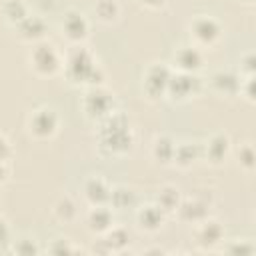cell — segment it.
I'll return each mask as SVG.
<instances>
[{
	"mask_svg": "<svg viewBox=\"0 0 256 256\" xmlns=\"http://www.w3.org/2000/svg\"><path fill=\"white\" fill-rule=\"evenodd\" d=\"M32 60H34V66L38 70H42V72H52L56 68V64H58V58H56L52 46H38L34 50V58Z\"/></svg>",
	"mask_w": 256,
	"mask_h": 256,
	"instance_id": "6da1fadb",
	"label": "cell"
},
{
	"mask_svg": "<svg viewBox=\"0 0 256 256\" xmlns=\"http://www.w3.org/2000/svg\"><path fill=\"white\" fill-rule=\"evenodd\" d=\"M30 126H32V130H34L36 134L46 136V134H50V132L54 130V126H56V116H54L50 110H38V112L34 114Z\"/></svg>",
	"mask_w": 256,
	"mask_h": 256,
	"instance_id": "7a4b0ae2",
	"label": "cell"
},
{
	"mask_svg": "<svg viewBox=\"0 0 256 256\" xmlns=\"http://www.w3.org/2000/svg\"><path fill=\"white\" fill-rule=\"evenodd\" d=\"M66 30H68V36H72V38L84 36V32H86V22H84L82 14L70 12V14L66 16Z\"/></svg>",
	"mask_w": 256,
	"mask_h": 256,
	"instance_id": "3957f363",
	"label": "cell"
},
{
	"mask_svg": "<svg viewBox=\"0 0 256 256\" xmlns=\"http://www.w3.org/2000/svg\"><path fill=\"white\" fill-rule=\"evenodd\" d=\"M140 222H142V226H146V228H156L160 222H162V212H160V208H156V206H148V208H144L142 212H140Z\"/></svg>",
	"mask_w": 256,
	"mask_h": 256,
	"instance_id": "277c9868",
	"label": "cell"
},
{
	"mask_svg": "<svg viewBox=\"0 0 256 256\" xmlns=\"http://www.w3.org/2000/svg\"><path fill=\"white\" fill-rule=\"evenodd\" d=\"M194 30H196V36L198 38H202L204 42H208V40H212L216 34H218V28H216V24L212 22V20H198L196 24H194Z\"/></svg>",
	"mask_w": 256,
	"mask_h": 256,
	"instance_id": "5b68a950",
	"label": "cell"
},
{
	"mask_svg": "<svg viewBox=\"0 0 256 256\" xmlns=\"http://www.w3.org/2000/svg\"><path fill=\"white\" fill-rule=\"evenodd\" d=\"M142 2H146V4H152V6H160L164 0H142Z\"/></svg>",
	"mask_w": 256,
	"mask_h": 256,
	"instance_id": "8992f818",
	"label": "cell"
}]
</instances>
